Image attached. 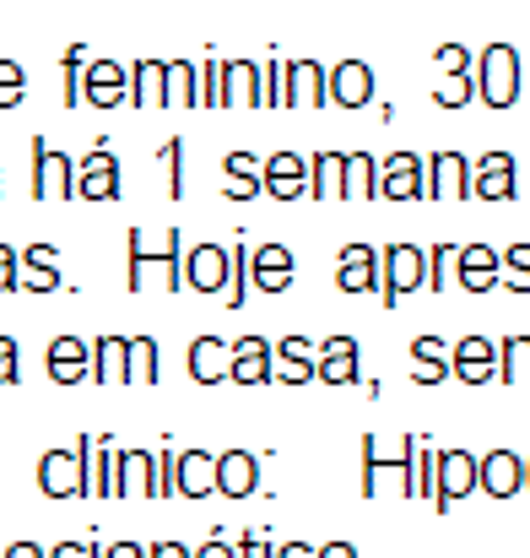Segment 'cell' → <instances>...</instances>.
Returning a JSON list of instances; mask_svg holds the SVG:
<instances>
[{"label": "cell", "instance_id": "bcb514c9", "mask_svg": "<svg viewBox=\"0 0 530 558\" xmlns=\"http://www.w3.org/2000/svg\"><path fill=\"white\" fill-rule=\"evenodd\" d=\"M60 76H65V104L76 109V104H82V82H87V49H82V44H71V49H65Z\"/></svg>", "mask_w": 530, "mask_h": 558}, {"label": "cell", "instance_id": "836d02e7", "mask_svg": "<svg viewBox=\"0 0 530 558\" xmlns=\"http://www.w3.org/2000/svg\"><path fill=\"white\" fill-rule=\"evenodd\" d=\"M444 374H455L449 369V348L439 337H417L411 342V379L417 385H444Z\"/></svg>", "mask_w": 530, "mask_h": 558}, {"label": "cell", "instance_id": "816d5d0a", "mask_svg": "<svg viewBox=\"0 0 530 558\" xmlns=\"http://www.w3.org/2000/svg\"><path fill=\"white\" fill-rule=\"evenodd\" d=\"M11 288H22V250L0 244V293H11Z\"/></svg>", "mask_w": 530, "mask_h": 558}, {"label": "cell", "instance_id": "e7e4bbea", "mask_svg": "<svg viewBox=\"0 0 530 558\" xmlns=\"http://www.w3.org/2000/svg\"><path fill=\"white\" fill-rule=\"evenodd\" d=\"M320 558H357V548H353V543H325V548H320Z\"/></svg>", "mask_w": 530, "mask_h": 558}, {"label": "cell", "instance_id": "d6986e66", "mask_svg": "<svg viewBox=\"0 0 530 558\" xmlns=\"http://www.w3.org/2000/svg\"><path fill=\"white\" fill-rule=\"evenodd\" d=\"M471 195L477 201H509L515 195V158L509 153H482L471 163Z\"/></svg>", "mask_w": 530, "mask_h": 558}, {"label": "cell", "instance_id": "f907efd6", "mask_svg": "<svg viewBox=\"0 0 530 558\" xmlns=\"http://www.w3.org/2000/svg\"><path fill=\"white\" fill-rule=\"evenodd\" d=\"M433 60H439V71H444V76H460V71H471V65H477L466 44H439V54H433Z\"/></svg>", "mask_w": 530, "mask_h": 558}, {"label": "cell", "instance_id": "680465c9", "mask_svg": "<svg viewBox=\"0 0 530 558\" xmlns=\"http://www.w3.org/2000/svg\"><path fill=\"white\" fill-rule=\"evenodd\" d=\"M195 558H238V543H227V537H217V543H206V548H195Z\"/></svg>", "mask_w": 530, "mask_h": 558}, {"label": "cell", "instance_id": "7a4b0ae2", "mask_svg": "<svg viewBox=\"0 0 530 558\" xmlns=\"http://www.w3.org/2000/svg\"><path fill=\"white\" fill-rule=\"evenodd\" d=\"M411 450H417V439H379V434H362V494H368V499H379L384 477H395L400 499H417Z\"/></svg>", "mask_w": 530, "mask_h": 558}, {"label": "cell", "instance_id": "c3c4849f", "mask_svg": "<svg viewBox=\"0 0 530 558\" xmlns=\"http://www.w3.org/2000/svg\"><path fill=\"white\" fill-rule=\"evenodd\" d=\"M27 98V71L16 60H0V109H16Z\"/></svg>", "mask_w": 530, "mask_h": 558}, {"label": "cell", "instance_id": "3957f363", "mask_svg": "<svg viewBox=\"0 0 530 558\" xmlns=\"http://www.w3.org/2000/svg\"><path fill=\"white\" fill-rule=\"evenodd\" d=\"M471 76H477V98L488 109H509L520 98V49L515 44H488L477 54Z\"/></svg>", "mask_w": 530, "mask_h": 558}, {"label": "cell", "instance_id": "e575fe53", "mask_svg": "<svg viewBox=\"0 0 530 558\" xmlns=\"http://www.w3.org/2000/svg\"><path fill=\"white\" fill-rule=\"evenodd\" d=\"M379 195V163L368 153H347L342 158V201H373Z\"/></svg>", "mask_w": 530, "mask_h": 558}, {"label": "cell", "instance_id": "4dcf8cb0", "mask_svg": "<svg viewBox=\"0 0 530 558\" xmlns=\"http://www.w3.org/2000/svg\"><path fill=\"white\" fill-rule=\"evenodd\" d=\"M93 379L98 385H125L131 379V337H98L93 342Z\"/></svg>", "mask_w": 530, "mask_h": 558}, {"label": "cell", "instance_id": "60d3db41", "mask_svg": "<svg viewBox=\"0 0 530 558\" xmlns=\"http://www.w3.org/2000/svg\"><path fill=\"white\" fill-rule=\"evenodd\" d=\"M411 477H417V499L439 494V450L428 439H417V450H411Z\"/></svg>", "mask_w": 530, "mask_h": 558}, {"label": "cell", "instance_id": "7402d4cb", "mask_svg": "<svg viewBox=\"0 0 530 558\" xmlns=\"http://www.w3.org/2000/svg\"><path fill=\"white\" fill-rule=\"evenodd\" d=\"M120 195V158L114 153H87L76 169V201H114Z\"/></svg>", "mask_w": 530, "mask_h": 558}, {"label": "cell", "instance_id": "681fc988", "mask_svg": "<svg viewBox=\"0 0 530 558\" xmlns=\"http://www.w3.org/2000/svg\"><path fill=\"white\" fill-rule=\"evenodd\" d=\"M200 109H222V60H200Z\"/></svg>", "mask_w": 530, "mask_h": 558}, {"label": "cell", "instance_id": "ba28073f", "mask_svg": "<svg viewBox=\"0 0 530 558\" xmlns=\"http://www.w3.org/2000/svg\"><path fill=\"white\" fill-rule=\"evenodd\" d=\"M428 195V163L417 153H395L379 163V201H422Z\"/></svg>", "mask_w": 530, "mask_h": 558}, {"label": "cell", "instance_id": "5bb4252c", "mask_svg": "<svg viewBox=\"0 0 530 558\" xmlns=\"http://www.w3.org/2000/svg\"><path fill=\"white\" fill-rule=\"evenodd\" d=\"M455 282L466 293H488L504 282V255L493 244H460V266H455Z\"/></svg>", "mask_w": 530, "mask_h": 558}, {"label": "cell", "instance_id": "1f68e13d", "mask_svg": "<svg viewBox=\"0 0 530 558\" xmlns=\"http://www.w3.org/2000/svg\"><path fill=\"white\" fill-rule=\"evenodd\" d=\"M22 288L27 293H54L60 288V255H54V244H27L22 250Z\"/></svg>", "mask_w": 530, "mask_h": 558}, {"label": "cell", "instance_id": "7bdbcfd3", "mask_svg": "<svg viewBox=\"0 0 530 558\" xmlns=\"http://www.w3.org/2000/svg\"><path fill=\"white\" fill-rule=\"evenodd\" d=\"M471 98H477V76H471V71L439 76V87H433V104H439V109H466Z\"/></svg>", "mask_w": 530, "mask_h": 558}, {"label": "cell", "instance_id": "52a82bcc", "mask_svg": "<svg viewBox=\"0 0 530 558\" xmlns=\"http://www.w3.org/2000/svg\"><path fill=\"white\" fill-rule=\"evenodd\" d=\"M114 499H158V450L114 456Z\"/></svg>", "mask_w": 530, "mask_h": 558}, {"label": "cell", "instance_id": "f1b7e54d", "mask_svg": "<svg viewBox=\"0 0 530 558\" xmlns=\"http://www.w3.org/2000/svg\"><path fill=\"white\" fill-rule=\"evenodd\" d=\"M222 180H227V195H233V201H255V195H266V158H255V153H227V158H222Z\"/></svg>", "mask_w": 530, "mask_h": 558}, {"label": "cell", "instance_id": "9a60e30c", "mask_svg": "<svg viewBox=\"0 0 530 558\" xmlns=\"http://www.w3.org/2000/svg\"><path fill=\"white\" fill-rule=\"evenodd\" d=\"M44 364H49V379H54V385H82V379H93V342H82V337H54L49 353H44Z\"/></svg>", "mask_w": 530, "mask_h": 558}, {"label": "cell", "instance_id": "d4e9b609", "mask_svg": "<svg viewBox=\"0 0 530 558\" xmlns=\"http://www.w3.org/2000/svg\"><path fill=\"white\" fill-rule=\"evenodd\" d=\"M368 98H373V65H368V60H342V65H331V104L362 109Z\"/></svg>", "mask_w": 530, "mask_h": 558}, {"label": "cell", "instance_id": "11a10c76", "mask_svg": "<svg viewBox=\"0 0 530 558\" xmlns=\"http://www.w3.org/2000/svg\"><path fill=\"white\" fill-rule=\"evenodd\" d=\"M174 466L178 450H158V499H174Z\"/></svg>", "mask_w": 530, "mask_h": 558}, {"label": "cell", "instance_id": "f546056e", "mask_svg": "<svg viewBox=\"0 0 530 558\" xmlns=\"http://www.w3.org/2000/svg\"><path fill=\"white\" fill-rule=\"evenodd\" d=\"M233 385H266L271 379V342L266 337H238L233 342V369H227Z\"/></svg>", "mask_w": 530, "mask_h": 558}, {"label": "cell", "instance_id": "4fadbf2b", "mask_svg": "<svg viewBox=\"0 0 530 558\" xmlns=\"http://www.w3.org/2000/svg\"><path fill=\"white\" fill-rule=\"evenodd\" d=\"M449 369H455V379H466V385L498 379V342H488V337H460V342L449 348Z\"/></svg>", "mask_w": 530, "mask_h": 558}, {"label": "cell", "instance_id": "8d00e7d4", "mask_svg": "<svg viewBox=\"0 0 530 558\" xmlns=\"http://www.w3.org/2000/svg\"><path fill=\"white\" fill-rule=\"evenodd\" d=\"M255 109V60H222V109Z\"/></svg>", "mask_w": 530, "mask_h": 558}, {"label": "cell", "instance_id": "4316f807", "mask_svg": "<svg viewBox=\"0 0 530 558\" xmlns=\"http://www.w3.org/2000/svg\"><path fill=\"white\" fill-rule=\"evenodd\" d=\"M174 494H184V499H206V494H217V456H211V450H184V456H178Z\"/></svg>", "mask_w": 530, "mask_h": 558}, {"label": "cell", "instance_id": "ee69618b", "mask_svg": "<svg viewBox=\"0 0 530 558\" xmlns=\"http://www.w3.org/2000/svg\"><path fill=\"white\" fill-rule=\"evenodd\" d=\"M342 158H347V153H320V158H315V174H309V180H315V195H320V201H342Z\"/></svg>", "mask_w": 530, "mask_h": 558}, {"label": "cell", "instance_id": "ffe728a7", "mask_svg": "<svg viewBox=\"0 0 530 558\" xmlns=\"http://www.w3.org/2000/svg\"><path fill=\"white\" fill-rule=\"evenodd\" d=\"M184 288L195 293H222L227 288V250L222 244H195L184 260Z\"/></svg>", "mask_w": 530, "mask_h": 558}, {"label": "cell", "instance_id": "d590c367", "mask_svg": "<svg viewBox=\"0 0 530 558\" xmlns=\"http://www.w3.org/2000/svg\"><path fill=\"white\" fill-rule=\"evenodd\" d=\"M163 76H169V60L131 65V104L136 109H163Z\"/></svg>", "mask_w": 530, "mask_h": 558}, {"label": "cell", "instance_id": "6f0895ef", "mask_svg": "<svg viewBox=\"0 0 530 558\" xmlns=\"http://www.w3.org/2000/svg\"><path fill=\"white\" fill-rule=\"evenodd\" d=\"M238 558H276V548H271V543H266L260 532H249V537L238 543Z\"/></svg>", "mask_w": 530, "mask_h": 558}, {"label": "cell", "instance_id": "f35d334b", "mask_svg": "<svg viewBox=\"0 0 530 558\" xmlns=\"http://www.w3.org/2000/svg\"><path fill=\"white\" fill-rule=\"evenodd\" d=\"M498 379L504 385H530V337L498 342Z\"/></svg>", "mask_w": 530, "mask_h": 558}, {"label": "cell", "instance_id": "e0dca14e", "mask_svg": "<svg viewBox=\"0 0 530 558\" xmlns=\"http://www.w3.org/2000/svg\"><path fill=\"white\" fill-rule=\"evenodd\" d=\"M336 288L342 293H379V250L373 244H347L336 255Z\"/></svg>", "mask_w": 530, "mask_h": 558}, {"label": "cell", "instance_id": "f5cc1de1", "mask_svg": "<svg viewBox=\"0 0 530 558\" xmlns=\"http://www.w3.org/2000/svg\"><path fill=\"white\" fill-rule=\"evenodd\" d=\"M163 163H169V195H184V142H169L163 147Z\"/></svg>", "mask_w": 530, "mask_h": 558}, {"label": "cell", "instance_id": "6da1fadb", "mask_svg": "<svg viewBox=\"0 0 530 558\" xmlns=\"http://www.w3.org/2000/svg\"><path fill=\"white\" fill-rule=\"evenodd\" d=\"M184 233L169 228V233H141V228H131V288L141 293L147 288V277L152 271H163V288H174L184 293Z\"/></svg>", "mask_w": 530, "mask_h": 558}, {"label": "cell", "instance_id": "9c48e42d", "mask_svg": "<svg viewBox=\"0 0 530 558\" xmlns=\"http://www.w3.org/2000/svg\"><path fill=\"white\" fill-rule=\"evenodd\" d=\"M131 98V65L120 60H87V82H82V104L93 109H114Z\"/></svg>", "mask_w": 530, "mask_h": 558}, {"label": "cell", "instance_id": "277c9868", "mask_svg": "<svg viewBox=\"0 0 530 558\" xmlns=\"http://www.w3.org/2000/svg\"><path fill=\"white\" fill-rule=\"evenodd\" d=\"M417 288H428V250H417V244H384L379 250V299L395 310L406 293H417Z\"/></svg>", "mask_w": 530, "mask_h": 558}, {"label": "cell", "instance_id": "cb8c5ba5", "mask_svg": "<svg viewBox=\"0 0 530 558\" xmlns=\"http://www.w3.org/2000/svg\"><path fill=\"white\" fill-rule=\"evenodd\" d=\"M309 174L315 169L298 153H271L266 158V190H271V201H298L309 190Z\"/></svg>", "mask_w": 530, "mask_h": 558}, {"label": "cell", "instance_id": "5b68a950", "mask_svg": "<svg viewBox=\"0 0 530 558\" xmlns=\"http://www.w3.org/2000/svg\"><path fill=\"white\" fill-rule=\"evenodd\" d=\"M38 488L49 499H87V472H82V450H44L38 456Z\"/></svg>", "mask_w": 530, "mask_h": 558}, {"label": "cell", "instance_id": "7dc6e473", "mask_svg": "<svg viewBox=\"0 0 530 558\" xmlns=\"http://www.w3.org/2000/svg\"><path fill=\"white\" fill-rule=\"evenodd\" d=\"M455 266H460V244H433L428 250V288L444 293V277H455Z\"/></svg>", "mask_w": 530, "mask_h": 558}, {"label": "cell", "instance_id": "b9f144b4", "mask_svg": "<svg viewBox=\"0 0 530 558\" xmlns=\"http://www.w3.org/2000/svg\"><path fill=\"white\" fill-rule=\"evenodd\" d=\"M158 337H131V385H158Z\"/></svg>", "mask_w": 530, "mask_h": 558}, {"label": "cell", "instance_id": "8fae6325", "mask_svg": "<svg viewBox=\"0 0 530 558\" xmlns=\"http://www.w3.org/2000/svg\"><path fill=\"white\" fill-rule=\"evenodd\" d=\"M477 466H482V456H471V450H439V494H433V505L449 510L455 499H466L477 488Z\"/></svg>", "mask_w": 530, "mask_h": 558}, {"label": "cell", "instance_id": "be15d7a7", "mask_svg": "<svg viewBox=\"0 0 530 558\" xmlns=\"http://www.w3.org/2000/svg\"><path fill=\"white\" fill-rule=\"evenodd\" d=\"M5 558H49V548H38V543H11Z\"/></svg>", "mask_w": 530, "mask_h": 558}, {"label": "cell", "instance_id": "30bf717a", "mask_svg": "<svg viewBox=\"0 0 530 558\" xmlns=\"http://www.w3.org/2000/svg\"><path fill=\"white\" fill-rule=\"evenodd\" d=\"M331 98V71L320 60H287V93L282 104L287 109H320Z\"/></svg>", "mask_w": 530, "mask_h": 558}, {"label": "cell", "instance_id": "f6af8a7d", "mask_svg": "<svg viewBox=\"0 0 530 558\" xmlns=\"http://www.w3.org/2000/svg\"><path fill=\"white\" fill-rule=\"evenodd\" d=\"M498 288H509V293H530V239L520 244H509L504 250V282Z\"/></svg>", "mask_w": 530, "mask_h": 558}, {"label": "cell", "instance_id": "91938a15", "mask_svg": "<svg viewBox=\"0 0 530 558\" xmlns=\"http://www.w3.org/2000/svg\"><path fill=\"white\" fill-rule=\"evenodd\" d=\"M103 558H152V554H147L141 543H109V548H103Z\"/></svg>", "mask_w": 530, "mask_h": 558}, {"label": "cell", "instance_id": "9f6ffc18", "mask_svg": "<svg viewBox=\"0 0 530 558\" xmlns=\"http://www.w3.org/2000/svg\"><path fill=\"white\" fill-rule=\"evenodd\" d=\"M49 558H103V548L98 543H54Z\"/></svg>", "mask_w": 530, "mask_h": 558}, {"label": "cell", "instance_id": "ac0fdd59", "mask_svg": "<svg viewBox=\"0 0 530 558\" xmlns=\"http://www.w3.org/2000/svg\"><path fill=\"white\" fill-rule=\"evenodd\" d=\"M428 195L466 201L471 195V158L466 153H433V163H428Z\"/></svg>", "mask_w": 530, "mask_h": 558}, {"label": "cell", "instance_id": "db71d44e", "mask_svg": "<svg viewBox=\"0 0 530 558\" xmlns=\"http://www.w3.org/2000/svg\"><path fill=\"white\" fill-rule=\"evenodd\" d=\"M22 379V353L11 337H0V385H16Z\"/></svg>", "mask_w": 530, "mask_h": 558}, {"label": "cell", "instance_id": "6125c7cd", "mask_svg": "<svg viewBox=\"0 0 530 558\" xmlns=\"http://www.w3.org/2000/svg\"><path fill=\"white\" fill-rule=\"evenodd\" d=\"M276 558H320V548H309V543H282Z\"/></svg>", "mask_w": 530, "mask_h": 558}, {"label": "cell", "instance_id": "44dd1931", "mask_svg": "<svg viewBox=\"0 0 530 558\" xmlns=\"http://www.w3.org/2000/svg\"><path fill=\"white\" fill-rule=\"evenodd\" d=\"M315 379H325V385H357L362 379V353H357L353 337H325L320 342V369Z\"/></svg>", "mask_w": 530, "mask_h": 558}, {"label": "cell", "instance_id": "74e56055", "mask_svg": "<svg viewBox=\"0 0 530 558\" xmlns=\"http://www.w3.org/2000/svg\"><path fill=\"white\" fill-rule=\"evenodd\" d=\"M287 93V65L282 60H255V109H276Z\"/></svg>", "mask_w": 530, "mask_h": 558}, {"label": "cell", "instance_id": "2e32d148", "mask_svg": "<svg viewBox=\"0 0 530 558\" xmlns=\"http://www.w3.org/2000/svg\"><path fill=\"white\" fill-rule=\"evenodd\" d=\"M315 369H320V353H315L309 337H282V342L271 348V379H282V385H309Z\"/></svg>", "mask_w": 530, "mask_h": 558}, {"label": "cell", "instance_id": "484cf974", "mask_svg": "<svg viewBox=\"0 0 530 558\" xmlns=\"http://www.w3.org/2000/svg\"><path fill=\"white\" fill-rule=\"evenodd\" d=\"M255 488H260V456H249V450L217 456V494L244 499V494H255Z\"/></svg>", "mask_w": 530, "mask_h": 558}, {"label": "cell", "instance_id": "d6a6232c", "mask_svg": "<svg viewBox=\"0 0 530 558\" xmlns=\"http://www.w3.org/2000/svg\"><path fill=\"white\" fill-rule=\"evenodd\" d=\"M195 104H200V65L195 60H169L163 109H195Z\"/></svg>", "mask_w": 530, "mask_h": 558}, {"label": "cell", "instance_id": "94428289", "mask_svg": "<svg viewBox=\"0 0 530 558\" xmlns=\"http://www.w3.org/2000/svg\"><path fill=\"white\" fill-rule=\"evenodd\" d=\"M147 554H152V558H195L189 548H184V543H152Z\"/></svg>", "mask_w": 530, "mask_h": 558}, {"label": "cell", "instance_id": "ab89813d", "mask_svg": "<svg viewBox=\"0 0 530 558\" xmlns=\"http://www.w3.org/2000/svg\"><path fill=\"white\" fill-rule=\"evenodd\" d=\"M249 260H255V250L249 244H227V310H238L244 299H249Z\"/></svg>", "mask_w": 530, "mask_h": 558}, {"label": "cell", "instance_id": "83f0119b", "mask_svg": "<svg viewBox=\"0 0 530 558\" xmlns=\"http://www.w3.org/2000/svg\"><path fill=\"white\" fill-rule=\"evenodd\" d=\"M233 369V348L222 337H195L189 342V379L195 385H222Z\"/></svg>", "mask_w": 530, "mask_h": 558}, {"label": "cell", "instance_id": "8992f818", "mask_svg": "<svg viewBox=\"0 0 530 558\" xmlns=\"http://www.w3.org/2000/svg\"><path fill=\"white\" fill-rule=\"evenodd\" d=\"M33 195L38 201H71L76 195V163L54 153L44 136H33Z\"/></svg>", "mask_w": 530, "mask_h": 558}, {"label": "cell", "instance_id": "7c38bea8", "mask_svg": "<svg viewBox=\"0 0 530 558\" xmlns=\"http://www.w3.org/2000/svg\"><path fill=\"white\" fill-rule=\"evenodd\" d=\"M477 488L493 494V499H515L526 488V456L515 450H488L482 466H477Z\"/></svg>", "mask_w": 530, "mask_h": 558}, {"label": "cell", "instance_id": "03108f58", "mask_svg": "<svg viewBox=\"0 0 530 558\" xmlns=\"http://www.w3.org/2000/svg\"><path fill=\"white\" fill-rule=\"evenodd\" d=\"M526 488H530V461H526Z\"/></svg>", "mask_w": 530, "mask_h": 558}, {"label": "cell", "instance_id": "603a6c76", "mask_svg": "<svg viewBox=\"0 0 530 558\" xmlns=\"http://www.w3.org/2000/svg\"><path fill=\"white\" fill-rule=\"evenodd\" d=\"M249 282L260 293H287L293 288V250L287 244H260L249 260Z\"/></svg>", "mask_w": 530, "mask_h": 558}]
</instances>
